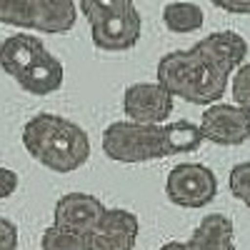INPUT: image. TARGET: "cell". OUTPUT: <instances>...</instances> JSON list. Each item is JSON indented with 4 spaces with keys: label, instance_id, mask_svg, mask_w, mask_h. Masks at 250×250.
I'll list each match as a JSON object with an SVG mask.
<instances>
[{
    "label": "cell",
    "instance_id": "1",
    "mask_svg": "<svg viewBox=\"0 0 250 250\" xmlns=\"http://www.w3.org/2000/svg\"><path fill=\"white\" fill-rule=\"evenodd\" d=\"M203 135L193 120H168L160 125H143L130 120L110 123L103 130V153L115 163L138 165L163 160L200 148Z\"/></svg>",
    "mask_w": 250,
    "mask_h": 250
},
{
    "label": "cell",
    "instance_id": "2",
    "mask_svg": "<svg viewBox=\"0 0 250 250\" xmlns=\"http://www.w3.org/2000/svg\"><path fill=\"white\" fill-rule=\"evenodd\" d=\"M23 145L33 160L53 173H73L90 158L88 133L55 113L33 115L23 128Z\"/></svg>",
    "mask_w": 250,
    "mask_h": 250
},
{
    "label": "cell",
    "instance_id": "3",
    "mask_svg": "<svg viewBox=\"0 0 250 250\" xmlns=\"http://www.w3.org/2000/svg\"><path fill=\"white\" fill-rule=\"evenodd\" d=\"M163 88L173 98H180L193 105H213L220 103L230 88V73L218 68L195 45L188 50L165 53L158 60V78Z\"/></svg>",
    "mask_w": 250,
    "mask_h": 250
},
{
    "label": "cell",
    "instance_id": "4",
    "mask_svg": "<svg viewBox=\"0 0 250 250\" xmlns=\"http://www.w3.org/2000/svg\"><path fill=\"white\" fill-rule=\"evenodd\" d=\"M165 195L180 208L210 205L218 195V178L203 163H180L165 178Z\"/></svg>",
    "mask_w": 250,
    "mask_h": 250
},
{
    "label": "cell",
    "instance_id": "5",
    "mask_svg": "<svg viewBox=\"0 0 250 250\" xmlns=\"http://www.w3.org/2000/svg\"><path fill=\"white\" fill-rule=\"evenodd\" d=\"M173 95L163 88L158 80L153 83H133L123 93V113L125 120L143 123V125H160L168 123L173 115Z\"/></svg>",
    "mask_w": 250,
    "mask_h": 250
},
{
    "label": "cell",
    "instance_id": "6",
    "mask_svg": "<svg viewBox=\"0 0 250 250\" xmlns=\"http://www.w3.org/2000/svg\"><path fill=\"white\" fill-rule=\"evenodd\" d=\"M200 135L203 140L213 143V145H243L250 140V123L243 108H238L235 103H213L208 105L200 115Z\"/></svg>",
    "mask_w": 250,
    "mask_h": 250
},
{
    "label": "cell",
    "instance_id": "7",
    "mask_svg": "<svg viewBox=\"0 0 250 250\" xmlns=\"http://www.w3.org/2000/svg\"><path fill=\"white\" fill-rule=\"evenodd\" d=\"M140 33H143V18L135 5L123 13L108 15L90 25L93 45L105 53H123V50L135 48L140 40Z\"/></svg>",
    "mask_w": 250,
    "mask_h": 250
},
{
    "label": "cell",
    "instance_id": "8",
    "mask_svg": "<svg viewBox=\"0 0 250 250\" xmlns=\"http://www.w3.org/2000/svg\"><path fill=\"white\" fill-rule=\"evenodd\" d=\"M138 215L123 208H108L103 220L85 235L88 250H133L138 240Z\"/></svg>",
    "mask_w": 250,
    "mask_h": 250
},
{
    "label": "cell",
    "instance_id": "9",
    "mask_svg": "<svg viewBox=\"0 0 250 250\" xmlns=\"http://www.w3.org/2000/svg\"><path fill=\"white\" fill-rule=\"evenodd\" d=\"M105 210L108 208L103 205V200L90 193H65L62 198H58L53 208V225L65 228L78 235H88L103 220Z\"/></svg>",
    "mask_w": 250,
    "mask_h": 250
},
{
    "label": "cell",
    "instance_id": "10",
    "mask_svg": "<svg viewBox=\"0 0 250 250\" xmlns=\"http://www.w3.org/2000/svg\"><path fill=\"white\" fill-rule=\"evenodd\" d=\"M195 48L205 55L210 58L218 68H223L225 73H235L245 58H248V40L235 33V30H218V33H210L205 35L203 40H198Z\"/></svg>",
    "mask_w": 250,
    "mask_h": 250
},
{
    "label": "cell",
    "instance_id": "11",
    "mask_svg": "<svg viewBox=\"0 0 250 250\" xmlns=\"http://www.w3.org/2000/svg\"><path fill=\"white\" fill-rule=\"evenodd\" d=\"M78 20L75 0H30V30L62 35Z\"/></svg>",
    "mask_w": 250,
    "mask_h": 250
},
{
    "label": "cell",
    "instance_id": "12",
    "mask_svg": "<svg viewBox=\"0 0 250 250\" xmlns=\"http://www.w3.org/2000/svg\"><path fill=\"white\" fill-rule=\"evenodd\" d=\"M62 78H65L62 62L50 50H45L38 60H33L15 80H18V85L23 88L25 93H30V95H50V93L60 90Z\"/></svg>",
    "mask_w": 250,
    "mask_h": 250
},
{
    "label": "cell",
    "instance_id": "13",
    "mask_svg": "<svg viewBox=\"0 0 250 250\" xmlns=\"http://www.w3.org/2000/svg\"><path fill=\"white\" fill-rule=\"evenodd\" d=\"M185 250H238L233 220L223 213L205 215L185 240Z\"/></svg>",
    "mask_w": 250,
    "mask_h": 250
},
{
    "label": "cell",
    "instance_id": "14",
    "mask_svg": "<svg viewBox=\"0 0 250 250\" xmlns=\"http://www.w3.org/2000/svg\"><path fill=\"white\" fill-rule=\"evenodd\" d=\"M48 48L43 40L30 35V33H15L0 43V68L10 78H18L33 60H38Z\"/></svg>",
    "mask_w": 250,
    "mask_h": 250
},
{
    "label": "cell",
    "instance_id": "15",
    "mask_svg": "<svg viewBox=\"0 0 250 250\" xmlns=\"http://www.w3.org/2000/svg\"><path fill=\"white\" fill-rule=\"evenodd\" d=\"M163 23L170 33L178 35H188L203 28L205 23V13L200 5L195 3H185V0H175V3H168L163 8Z\"/></svg>",
    "mask_w": 250,
    "mask_h": 250
},
{
    "label": "cell",
    "instance_id": "16",
    "mask_svg": "<svg viewBox=\"0 0 250 250\" xmlns=\"http://www.w3.org/2000/svg\"><path fill=\"white\" fill-rule=\"evenodd\" d=\"M40 248L43 250H88L85 235L70 233V230L58 228V225H48L43 230V235H40Z\"/></svg>",
    "mask_w": 250,
    "mask_h": 250
},
{
    "label": "cell",
    "instance_id": "17",
    "mask_svg": "<svg viewBox=\"0 0 250 250\" xmlns=\"http://www.w3.org/2000/svg\"><path fill=\"white\" fill-rule=\"evenodd\" d=\"M133 5H135L133 0H78V8H80L83 15H85V20L90 25L98 23V20H103V18H108V15L128 10Z\"/></svg>",
    "mask_w": 250,
    "mask_h": 250
},
{
    "label": "cell",
    "instance_id": "18",
    "mask_svg": "<svg viewBox=\"0 0 250 250\" xmlns=\"http://www.w3.org/2000/svg\"><path fill=\"white\" fill-rule=\"evenodd\" d=\"M0 23L30 28V0H0Z\"/></svg>",
    "mask_w": 250,
    "mask_h": 250
},
{
    "label": "cell",
    "instance_id": "19",
    "mask_svg": "<svg viewBox=\"0 0 250 250\" xmlns=\"http://www.w3.org/2000/svg\"><path fill=\"white\" fill-rule=\"evenodd\" d=\"M230 90H233V103L245 110L250 123V62H243L230 75Z\"/></svg>",
    "mask_w": 250,
    "mask_h": 250
},
{
    "label": "cell",
    "instance_id": "20",
    "mask_svg": "<svg viewBox=\"0 0 250 250\" xmlns=\"http://www.w3.org/2000/svg\"><path fill=\"white\" fill-rule=\"evenodd\" d=\"M228 188H230V193L250 210V160L233 165L230 175H228Z\"/></svg>",
    "mask_w": 250,
    "mask_h": 250
},
{
    "label": "cell",
    "instance_id": "21",
    "mask_svg": "<svg viewBox=\"0 0 250 250\" xmlns=\"http://www.w3.org/2000/svg\"><path fill=\"white\" fill-rule=\"evenodd\" d=\"M0 250H18V228L3 215H0Z\"/></svg>",
    "mask_w": 250,
    "mask_h": 250
},
{
    "label": "cell",
    "instance_id": "22",
    "mask_svg": "<svg viewBox=\"0 0 250 250\" xmlns=\"http://www.w3.org/2000/svg\"><path fill=\"white\" fill-rule=\"evenodd\" d=\"M20 185V178L13 168H5V165H0V200L10 198Z\"/></svg>",
    "mask_w": 250,
    "mask_h": 250
},
{
    "label": "cell",
    "instance_id": "23",
    "mask_svg": "<svg viewBox=\"0 0 250 250\" xmlns=\"http://www.w3.org/2000/svg\"><path fill=\"white\" fill-rule=\"evenodd\" d=\"M210 3L233 15H250V0H210Z\"/></svg>",
    "mask_w": 250,
    "mask_h": 250
},
{
    "label": "cell",
    "instance_id": "24",
    "mask_svg": "<svg viewBox=\"0 0 250 250\" xmlns=\"http://www.w3.org/2000/svg\"><path fill=\"white\" fill-rule=\"evenodd\" d=\"M158 250H185V243H180V240H170V243L160 245Z\"/></svg>",
    "mask_w": 250,
    "mask_h": 250
}]
</instances>
